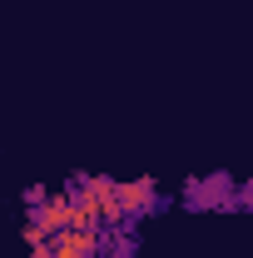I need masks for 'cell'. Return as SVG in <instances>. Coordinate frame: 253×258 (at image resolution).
<instances>
[{"instance_id": "7a4b0ae2", "label": "cell", "mask_w": 253, "mask_h": 258, "mask_svg": "<svg viewBox=\"0 0 253 258\" xmlns=\"http://www.w3.org/2000/svg\"><path fill=\"white\" fill-rule=\"evenodd\" d=\"M119 204H124L129 224H139V219H154L164 214V194H159V179H119Z\"/></svg>"}, {"instance_id": "6da1fadb", "label": "cell", "mask_w": 253, "mask_h": 258, "mask_svg": "<svg viewBox=\"0 0 253 258\" xmlns=\"http://www.w3.org/2000/svg\"><path fill=\"white\" fill-rule=\"evenodd\" d=\"M233 194H238V184L228 174H209V179H184L179 199L194 214H233Z\"/></svg>"}, {"instance_id": "5b68a950", "label": "cell", "mask_w": 253, "mask_h": 258, "mask_svg": "<svg viewBox=\"0 0 253 258\" xmlns=\"http://www.w3.org/2000/svg\"><path fill=\"white\" fill-rule=\"evenodd\" d=\"M139 238H134V224L119 228H99V258H134Z\"/></svg>"}, {"instance_id": "8992f818", "label": "cell", "mask_w": 253, "mask_h": 258, "mask_svg": "<svg viewBox=\"0 0 253 258\" xmlns=\"http://www.w3.org/2000/svg\"><path fill=\"white\" fill-rule=\"evenodd\" d=\"M20 238H25V248H40V243H50V228L40 224V219H25L20 224Z\"/></svg>"}, {"instance_id": "3957f363", "label": "cell", "mask_w": 253, "mask_h": 258, "mask_svg": "<svg viewBox=\"0 0 253 258\" xmlns=\"http://www.w3.org/2000/svg\"><path fill=\"white\" fill-rule=\"evenodd\" d=\"M80 179H85V189L95 194V204H99V219H104V228H119V224H129L124 204H119V179H109V174H80Z\"/></svg>"}, {"instance_id": "52a82bcc", "label": "cell", "mask_w": 253, "mask_h": 258, "mask_svg": "<svg viewBox=\"0 0 253 258\" xmlns=\"http://www.w3.org/2000/svg\"><path fill=\"white\" fill-rule=\"evenodd\" d=\"M50 194H55V189H45V184H30V189H25V214H40V209L50 204Z\"/></svg>"}, {"instance_id": "9c48e42d", "label": "cell", "mask_w": 253, "mask_h": 258, "mask_svg": "<svg viewBox=\"0 0 253 258\" xmlns=\"http://www.w3.org/2000/svg\"><path fill=\"white\" fill-rule=\"evenodd\" d=\"M30 258H55V248H50V243H40V248H30Z\"/></svg>"}, {"instance_id": "277c9868", "label": "cell", "mask_w": 253, "mask_h": 258, "mask_svg": "<svg viewBox=\"0 0 253 258\" xmlns=\"http://www.w3.org/2000/svg\"><path fill=\"white\" fill-rule=\"evenodd\" d=\"M55 258H99V233H85V228H65L50 238Z\"/></svg>"}, {"instance_id": "ba28073f", "label": "cell", "mask_w": 253, "mask_h": 258, "mask_svg": "<svg viewBox=\"0 0 253 258\" xmlns=\"http://www.w3.org/2000/svg\"><path fill=\"white\" fill-rule=\"evenodd\" d=\"M233 214H253V179L238 184V194H233Z\"/></svg>"}]
</instances>
